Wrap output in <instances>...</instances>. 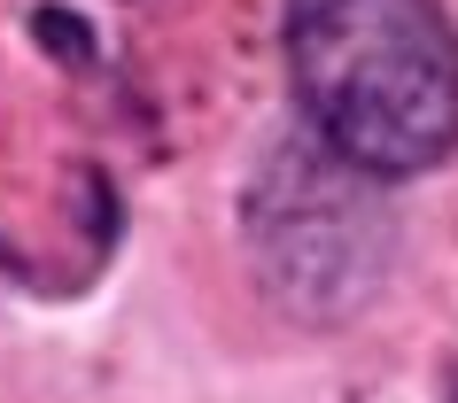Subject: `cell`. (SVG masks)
Segmentation results:
<instances>
[{
  "instance_id": "6da1fadb",
  "label": "cell",
  "mask_w": 458,
  "mask_h": 403,
  "mask_svg": "<svg viewBox=\"0 0 458 403\" xmlns=\"http://www.w3.org/2000/svg\"><path fill=\"white\" fill-rule=\"evenodd\" d=\"M288 71L350 171L404 179L458 147V31L435 0H288Z\"/></svg>"
}]
</instances>
